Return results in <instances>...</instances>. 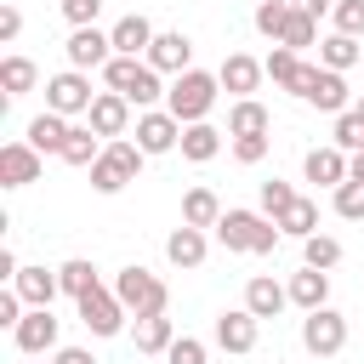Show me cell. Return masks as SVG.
<instances>
[{"instance_id": "obj_1", "label": "cell", "mask_w": 364, "mask_h": 364, "mask_svg": "<svg viewBox=\"0 0 364 364\" xmlns=\"http://www.w3.org/2000/svg\"><path fill=\"white\" fill-rule=\"evenodd\" d=\"M216 239L228 250H245V256H273L279 239H284V228L273 216H262V210H222L216 216Z\"/></svg>"}, {"instance_id": "obj_2", "label": "cell", "mask_w": 364, "mask_h": 364, "mask_svg": "<svg viewBox=\"0 0 364 364\" xmlns=\"http://www.w3.org/2000/svg\"><path fill=\"white\" fill-rule=\"evenodd\" d=\"M102 80H108V91H119V97L136 102V108H148V102H159V97L171 91V85H159V68H154L148 57H108Z\"/></svg>"}, {"instance_id": "obj_3", "label": "cell", "mask_w": 364, "mask_h": 364, "mask_svg": "<svg viewBox=\"0 0 364 364\" xmlns=\"http://www.w3.org/2000/svg\"><path fill=\"white\" fill-rule=\"evenodd\" d=\"M142 159H148V154H142V142H131V136H114V142H108V148H102V154L85 165V171H91V188H97V193H119L125 182H136Z\"/></svg>"}, {"instance_id": "obj_4", "label": "cell", "mask_w": 364, "mask_h": 364, "mask_svg": "<svg viewBox=\"0 0 364 364\" xmlns=\"http://www.w3.org/2000/svg\"><path fill=\"white\" fill-rule=\"evenodd\" d=\"M216 91H222V80H216V74H205V68H188V74H176V80H171V91H165V108H171L182 125H193V119H205V114L216 108Z\"/></svg>"}, {"instance_id": "obj_5", "label": "cell", "mask_w": 364, "mask_h": 364, "mask_svg": "<svg viewBox=\"0 0 364 364\" xmlns=\"http://www.w3.org/2000/svg\"><path fill=\"white\" fill-rule=\"evenodd\" d=\"M114 296L125 301V313H136V318H148V313H165V301H171V290H165V279H154L148 267H119V279H114Z\"/></svg>"}, {"instance_id": "obj_6", "label": "cell", "mask_w": 364, "mask_h": 364, "mask_svg": "<svg viewBox=\"0 0 364 364\" xmlns=\"http://www.w3.org/2000/svg\"><path fill=\"white\" fill-rule=\"evenodd\" d=\"M91 102H97V91H91L85 68H63V74L46 80V108H51V114L74 119V114H91Z\"/></svg>"}, {"instance_id": "obj_7", "label": "cell", "mask_w": 364, "mask_h": 364, "mask_svg": "<svg viewBox=\"0 0 364 364\" xmlns=\"http://www.w3.org/2000/svg\"><path fill=\"white\" fill-rule=\"evenodd\" d=\"M301 347L313 353V358H336L341 347H347V318L324 301V307H313L307 318H301Z\"/></svg>"}, {"instance_id": "obj_8", "label": "cell", "mask_w": 364, "mask_h": 364, "mask_svg": "<svg viewBox=\"0 0 364 364\" xmlns=\"http://www.w3.org/2000/svg\"><path fill=\"white\" fill-rule=\"evenodd\" d=\"M80 324H85L91 336H119V330H125V301L97 284V290L80 296Z\"/></svg>"}, {"instance_id": "obj_9", "label": "cell", "mask_w": 364, "mask_h": 364, "mask_svg": "<svg viewBox=\"0 0 364 364\" xmlns=\"http://www.w3.org/2000/svg\"><path fill=\"white\" fill-rule=\"evenodd\" d=\"M63 57H68V68H108V57H114V34H102L97 23H85V28H74L68 34V46H63Z\"/></svg>"}, {"instance_id": "obj_10", "label": "cell", "mask_w": 364, "mask_h": 364, "mask_svg": "<svg viewBox=\"0 0 364 364\" xmlns=\"http://www.w3.org/2000/svg\"><path fill=\"white\" fill-rule=\"evenodd\" d=\"M40 171H46V154L34 142H6L0 148V188H28V182H40Z\"/></svg>"}, {"instance_id": "obj_11", "label": "cell", "mask_w": 364, "mask_h": 364, "mask_svg": "<svg viewBox=\"0 0 364 364\" xmlns=\"http://www.w3.org/2000/svg\"><path fill=\"white\" fill-rule=\"evenodd\" d=\"M11 341H17L28 358L51 353V347H57V318H51V307H28V313L11 324Z\"/></svg>"}, {"instance_id": "obj_12", "label": "cell", "mask_w": 364, "mask_h": 364, "mask_svg": "<svg viewBox=\"0 0 364 364\" xmlns=\"http://www.w3.org/2000/svg\"><path fill=\"white\" fill-rule=\"evenodd\" d=\"M136 142H142V154H171V148L182 142V119H176L171 108H148V114L136 119Z\"/></svg>"}, {"instance_id": "obj_13", "label": "cell", "mask_w": 364, "mask_h": 364, "mask_svg": "<svg viewBox=\"0 0 364 364\" xmlns=\"http://www.w3.org/2000/svg\"><path fill=\"white\" fill-rule=\"evenodd\" d=\"M91 131L102 136V142H114V136H125V125H131V102L119 97V91H97V102H91Z\"/></svg>"}, {"instance_id": "obj_14", "label": "cell", "mask_w": 364, "mask_h": 364, "mask_svg": "<svg viewBox=\"0 0 364 364\" xmlns=\"http://www.w3.org/2000/svg\"><path fill=\"white\" fill-rule=\"evenodd\" d=\"M256 313L250 307H228L222 318H216V347H228V353H250L256 347Z\"/></svg>"}, {"instance_id": "obj_15", "label": "cell", "mask_w": 364, "mask_h": 364, "mask_svg": "<svg viewBox=\"0 0 364 364\" xmlns=\"http://www.w3.org/2000/svg\"><path fill=\"white\" fill-rule=\"evenodd\" d=\"M148 63H154L159 74H188V68H193V40H188V34H154Z\"/></svg>"}, {"instance_id": "obj_16", "label": "cell", "mask_w": 364, "mask_h": 364, "mask_svg": "<svg viewBox=\"0 0 364 364\" xmlns=\"http://www.w3.org/2000/svg\"><path fill=\"white\" fill-rule=\"evenodd\" d=\"M262 63L256 57H245V51H228L222 57V68H216V80H222V91H233V97H250L256 85H262Z\"/></svg>"}, {"instance_id": "obj_17", "label": "cell", "mask_w": 364, "mask_h": 364, "mask_svg": "<svg viewBox=\"0 0 364 364\" xmlns=\"http://www.w3.org/2000/svg\"><path fill=\"white\" fill-rule=\"evenodd\" d=\"M108 34H114V57H148V46H154V23H148L142 11L119 17Z\"/></svg>"}, {"instance_id": "obj_18", "label": "cell", "mask_w": 364, "mask_h": 364, "mask_svg": "<svg viewBox=\"0 0 364 364\" xmlns=\"http://www.w3.org/2000/svg\"><path fill=\"white\" fill-rule=\"evenodd\" d=\"M301 171H307V182H318V188H341V182H347V154H341L336 142H330V148H307Z\"/></svg>"}, {"instance_id": "obj_19", "label": "cell", "mask_w": 364, "mask_h": 364, "mask_svg": "<svg viewBox=\"0 0 364 364\" xmlns=\"http://www.w3.org/2000/svg\"><path fill=\"white\" fill-rule=\"evenodd\" d=\"M284 301H290V284H279V279H267V273H256V279L245 284V307H250L256 318H279Z\"/></svg>"}, {"instance_id": "obj_20", "label": "cell", "mask_w": 364, "mask_h": 364, "mask_svg": "<svg viewBox=\"0 0 364 364\" xmlns=\"http://www.w3.org/2000/svg\"><path fill=\"white\" fill-rule=\"evenodd\" d=\"M267 125H273V114H267L256 97H233V108H228V136H267Z\"/></svg>"}, {"instance_id": "obj_21", "label": "cell", "mask_w": 364, "mask_h": 364, "mask_svg": "<svg viewBox=\"0 0 364 364\" xmlns=\"http://www.w3.org/2000/svg\"><path fill=\"white\" fill-rule=\"evenodd\" d=\"M182 159H193V165H205V159H216L222 154V131L210 125V119H193V125H182Z\"/></svg>"}, {"instance_id": "obj_22", "label": "cell", "mask_w": 364, "mask_h": 364, "mask_svg": "<svg viewBox=\"0 0 364 364\" xmlns=\"http://www.w3.org/2000/svg\"><path fill=\"white\" fill-rule=\"evenodd\" d=\"M11 284H17V296H23L28 307H51V301H57V290H63V279H57V273H46V267H23Z\"/></svg>"}, {"instance_id": "obj_23", "label": "cell", "mask_w": 364, "mask_h": 364, "mask_svg": "<svg viewBox=\"0 0 364 364\" xmlns=\"http://www.w3.org/2000/svg\"><path fill=\"white\" fill-rule=\"evenodd\" d=\"M290 301H296L301 313L324 307V301H330V273H324V267H301V273L290 279Z\"/></svg>"}, {"instance_id": "obj_24", "label": "cell", "mask_w": 364, "mask_h": 364, "mask_svg": "<svg viewBox=\"0 0 364 364\" xmlns=\"http://www.w3.org/2000/svg\"><path fill=\"white\" fill-rule=\"evenodd\" d=\"M307 102H313V108H324V114H347V108H353V91H347V80H341L336 68H324V74H318V85L307 91Z\"/></svg>"}, {"instance_id": "obj_25", "label": "cell", "mask_w": 364, "mask_h": 364, "mask_svg": "<svg viewBox=\"0 0 364 364\" xmlns=\"http://www.w3.org/2000/svg\"><path fill=\"white\" fill-rule=\"evenodd\" d=\"M23 142H34L40 154H63V142H68V119L46 108V114H34V119H28V136H23Z\"/></svg>"}, {"instance_id": "obj_26", "label": "cell", "mask_w": 364, "mask_h": 364, "mask_svg": "<svg viewBox=\"0 0 364 364\" xmlns=\"http://www.w3.org/2000/svg\"><path fill=\"white\" fill-rule=\"evenodd\" d=\"M165 256L176 262V267H199L205 262V228H193V222H182L171 239H165Z\"/></svg>"}, {"instance_id": "obj_27", "label": "cell", "mask_w": 364, "mask_h": 364, "mask_svg": "<svg viewBox=\"0 0 364 364\" xmlns=\"http://www.w3.org/2000/svg\"><path fill=\"white\" fill-rule=\"evenodd\" d=\"M358 57H364V51H358V34H330V40H318V63L336 68V74H347Z\"/></svg>"}, {"instance_id": "obj_28", "label": "cell", "mask_w": 364, "mask_h": 364, "mask_svg": "<svg viewBox=\"0 0 364 364\" xmlns=\"http://www.w3.org/2000/svg\"><path fill=\"white\" fill-rule=\"evenodd\" d=\"M102 148H108V142H102L91 125H68V142H63V154H57V159H68V165H91Z\"/></svg>"}, {"instance_id": "obj_29", "label": "cell", "mask_w": 364, "mask_h": 364, "mask_svg": "<svg viewBox=\"0 0 364 364\" xmlns=\"http://www.w3.org/2000/svg\"><path fill=\"white\" fill-rule=\"evenodd\" d=\"M34 80H40V68H34L28 57H6V63H0V91H6V97H28Z\"/></svg>"}, {"instance_id": "obj_30", "label": "cell", "mask_w": 364, "mask_h": 364, "mask_svg": "<svg viewBox=\"0 0 364 364\" xmlns=\"http://www.w3.org/2000/svg\"><path fill=\"white\" fill-rule=\"evenodd\" d=\"M216 216H222V199H216L210 188H188V199H182V222H193V228H216Z\"/></svg>"}, {"instance_id": "obj_31", "label": "cell", "mask_w": 364, "mask_h": 364, "mask_svg": "<svg viewBox=\"0 0 364 364\" xmlns=\"http://www.w3.org/2000/svg\"><path fill=\"white\" fill-rule=\"evenodd\" d=\"M171 341H176V330H171V318H165V313L136 318V353H165Z\"/></svg>"}, {"instance_id": "obj_32", "label": "cell", "mask_w": 364, "mask_h": 364, "mask_svg": "<svg viewBox=\"0 0 364 364\" xmlns=\"http://www.w3.org/2000/svg\"><path fill=\"white\" fill-rule=\"evenodd\" d=\"M279 228H284V233H290V239H307V233H318V205H313V199H301V193H296V205H290V210H284V216H279Z\"/></svg>"}, {"instance_id": "obj_33", "label": "cell", "mask_w": 364, "mask_h": 364, "mask_svg": "<svg viewBox=\"0 0 364 364\" xmlns=\"http://www.w3.org/2000/svg\"><path fill=\"white\" fill-rule=\"evenodd\" d=\"M301 262L330 273V267L341 262V239H330V233H307V239H301Z\"/></svg>"}, {"instance_id": "obj_34", "label": "cell", "mask_w": 364, "mask_h": 364, "mask_svg": "<svg viewBox=\"0 0 364 364\" xmlns=\"http://www.w3.org/2000/svg\"><path fill=\"white\" fill-rule=\"evenodd\" d=\"M57 279H63V296H74V301H80L85 290H97V267H91L85 256H74V262H63V267H57Z\"/></svg>"}, {"instance_id": "obj_35", "label": "cell", "mask_w": 364, "mask_h": 364, "mask_svg": "<svg viewBox=\"0 0 364 364\" xmlns=\"http://www.w3.org/2000/svg\"><path fill=\"white\" fill-rule=\"evenodd\" d=\"M341 154H364V114L358 108H347V114H336V136H330Z\"/></svg>"}, {"instance_id": "obj_36", "label": "cell", "mask_w": 364, "mask_h": 364, "mask_svg": "<svg viewBox=\"0 0 364 364\" xmlns=\"http://www.w3.org/2000/svg\"><path fill=\"white\" fill-rule=\"evenodd\" d=\"M313 40H318V17H307V11H290V23H284L279 46H290V51H307Z\"/></svg>"}, {"instance_id": "obj_37", "label": "cell", "mask_w": 364, "mask_h": 364, "mask_svg": "<svg viewBox=\"0 0 364 364\" xmlns=\"http://www.w3.org/2000/svg\"><path fill=\"white\" fill-rule=\"evenodd\" d=\"M290 11H296L290 0H256V28H262L267 40H279V34H284V23H290Z\"/></svg>"}, {"instance_id": "obj_38", "label": "cell", "mask_w": 364, "mask_h": 364, "mask_svg": "<svg viewBox=\"0 0 364 364\" xmlns=\"http://www.w3.org/2000/svg\"><path fill=\"white\" fill-rule=\"evenodd\" d=\"M262 68H267V80H273V85H290V80H296V68H301V51H290V46H273Z\"/></svg>"}, {"instance_id": "obj_39", "label": "cell", "mask_w": 364, "mask_h": 364, "mask_svg": "<svg viewBox=\"0 0 364 364\" xmlns=\"http://www.w3.org/2000/svg\"><path fill=\"white\" fill-rule=\"evenodd\" d=\"M290 205H296V188H290V182H279V176H273V182H262V216H273V222H279Z\"/></svg>"}, {"instance_id": "obj_40", "label": "cell", "mask_w": 364, "mask_h": 364, "mask_svg": "<svg viewBox=\"0 0 364 364\" xmlns=\"http://www.w3.org/2000/svg\"><path fill=\"white\" fill-rule=\"evenodd\" d=\"M336 216H347V222H364V182H341L336 188Z\"/></svg>"}, {"instance_id": "obj_41", "label": "cell", "mask_w": 364, "mask_h": 364, "mask_svg": "<svg viewBox=\"0 0 364 364\" xmlns=\"http://www.w3.org/2000/svg\"><path fill=\"white\" fill-rule=\"evenodd\" d=\"M330 17H336V34H364V0H336Z\"/></svg>"}, {"instance_id": "obj_42", "label": "cell", "mask_w": 364, "mask_h": 364, "mask_svg": "<svg viewBox=\"0 0 364 364\" xmlns=\"http://www.w3.org/2000/svg\"><path fill=\"white\" fill-rule=\"evenodd\" d=\"M165 358H171V364H205V341H199V336H176V341L165 347Z\"/></svg>"}, {"instance_id": "obj_43", "label": "cell", "mask_w": 364, "mask_h": 364, "mask_svg": "<svg viewBox=\"0 0 364 364\" xmlns=\"http://www.w3.org/2000/svg\"><path fill=\"white\" fill-rule=\"evenodd\" d=\"M233 159L239 165H262L267 159V136H233Z\"/></svg>"}, {"instance_id": "obj_44", "label": "cell", "mask_w": 364, "mask_h": 364, "mask_svg": "<svg viewBox=\"0 0 364 364\" xmlns=\"http://www.w3.org/2000/svg\"><path fill=\"white\" fill-rule=\"evenodd\" d=\"M318 74H324V63H301V68H296V80H290V85H284V91H290V97H301V102H307V91H313V85H318Z\"/></svg>"}, {"instance_id": "obj_45", "label": "cell", "mask_w": 364, "mask_h": 364, "mask_svg": "<svg viewBox=\"0 0 364 364\" xmlns=\"http://www.w3.org/2000/svg\"><path fill=\"white\" fill-rule=\"evenodd\" d=\"M97 11H102V0H63V17H68L74 28H85V23H97Z\"/></svg>"}, {"instance_id": "obj_46", "label": "cell", "mask_w": 364, "mask_h": 364, "mask_svg": "<svg viewBox=\"0 0 364 364\" xmlns=\"http://www.w3.org/2000/svg\"><path fill=\"white\" fill-rule=\"evenodd\" d=\"M23 34V11L17 6H0V40H17Z\"/></svg>"}, {"instance_id": "obj_47", "label": "cell", "mask_w": 364, "mask_h": 364, "mask_svg": "<svg viewBox=\"0 0 364 364\" xmlns=\"http://www.w3.org/2000/svg\"><path fill=\"white\" fill-rule=\"evenodd\" d=\"M51 364H97V358H91L85 347H57V358H51Z\"/></svg>"}, {"instance_id": "obj_48", "label": "cell", "mask_w": 364, "mask_h": 364, "mask_svg": "<svg viewBox=\"0 0 364 364\" xmlns=\"http://www.w3.org/2000/svg\"><path fill=\"white\" fill-rule=\"evenodd\" d=\"M290 6H296V11H307V17H324L336 0H290Z\"/></svg>"}, {"instance_id": "obj_49", "label": "cell", "mask_w": 364, "mask_h": 364, "mask_svg": "<svg viewBox=\"0 0 364 364\" xmlns=\"http://www.w3.org/2000/svg\"><path fill=\"white\" fill-rule=\"evenodd\" d=\"M23 267H17V250H0V279H17Z\"/></svg>"}, {"instance_id": "obj_50", "label": "cell", "mask_w": 364, "mask_h": 364, "mask_svg": "<svg viewBox=\"0 0 364 364\" xmlns=\"http://www.w3.org/2000/svg\"><path fill=\"white\" fill-rule=\"evenodd\" d=\"M347 176H353V182H364V154H353V159H347Z\"/></svg>"}, {"instance_id": "obj_51", "label": "cell", "mask_w": 364, "mask_h": 364, "mask_svg": "<svg viewBox=\"0 0 364 364\" xmlns=\"http://www.w3.org/2000/svg\"><path fill=\"white\" fill-rule=\"evenodd\" d=\"M353 108H358V114H364V97H358V102H353Z\"/></svg>"}]
</instances>
